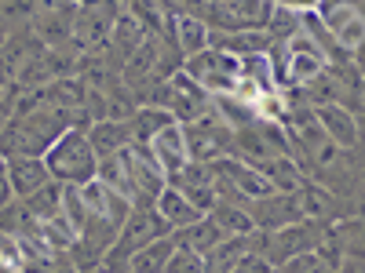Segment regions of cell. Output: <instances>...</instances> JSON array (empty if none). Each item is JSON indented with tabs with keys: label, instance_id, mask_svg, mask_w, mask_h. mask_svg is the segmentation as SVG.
<instances>
[{
	"label": "cell",
	"instance_id": "cell-1",
	"mask_svg": "<svg viewBox=\"0 0 365 273\" xmlns=\"http://www.w3.org/2000/svg\"><path fill=\"white\" fill-rule=\"evenodd\" d=\"M44 164H48L55 182H63V186H84V182H91L99 171V154H96V146H91L88 132L66 128L55 139V146L44 154Z\"/></svg>",
	"mask_w": 365,
	"mask_h": 273
},
{
	"label": "cell",
	"instance_id": "cell-2",
	"mask_svg": "<svg viewBox=\"0 0 365 273\" xmlns=\"http://www.w3.org/2000/svg\"><path fill=\"white\" fill-rule=\"evenodd\" d=\"M63 132H66L63 109H34L29 117H19L15 124L0 135V154H8V157H44Z\"/></svg>",
	"mask_w": 365,
	"mask_h": 273
},
{
	"label": "cell",
	"instance_id": "cell-3",
	"mask_svg": "<svg viewBox=\"0 0 365 273\" xmlns=\"http://www.w3.org/2000/svg\"><path fill=\"white\" fill-rule=\"evenodd\" d=\"M187 73L208 91V95H234L241 87V58L208 44L205 51L187 58Z\"/></svg>",
	"mask_w": 365,
	"mask_h": 273
},
{
	"label": "cell",
	"instance_id": "cell-4",
	"mask_svg": "<svg viewBox=\"0 0 365 273\" xmlns=\"http://www.w3.org/2000/svg\"><path fill=\"white\" fill-rule=\"evenodd\" d=\"M285 66H289V84H314L329 70V55L322 44L311 41L307 29H299L285 41Z\"/></svg>",
	"mask_w": 365,
	"mask_h": 273
},
{
	"label": "cell",
	"instance_id": "cell-5",
	"mask_svg": "<svg viewBox=\"0 0 365 273\" xmlns=\"http://www.w3.org/2000/svg\"><path fill=\"white\" fill-rule=\"evenodd\" d=\"M325 33L340 48L358 51L365 44V15L347 0H332V4H325Z\"/></svg>",
	"mask_w": 365,
	"mask_h": 273
},
{
	"label": "cell",
	"instance_id": "cell-6",
	"mask_svg": "<svg viewBox=\"0 0 365 273\" xmlns=\"http://www.w3.org/2000/svg\"><path fill=\"white\" fill-rule=\"evenodd\" d=\"M150 149H154V161L158 168L168 175V182L190 164V149H187V132H182L179 120H168V124L150 139Z\"/></svg>",
	"mask_w": 365,
	"mask_h": 273
},
{
	"label": "cell",
	"instance_id": "cell-7",
	"mask_svg": "<svg viewBox=\"0 0 365 273\" xmlns=\"http://www.w3.org/2000/svg\"><path fill=\"white\" fill-rule=\"evenodd\" d=\"M4 168H8V186L19 200L34 197L41 186L51 182V171H48L44 157H8Z\"/></svg>",
	"mask_w": 365,
	"mask_h": 273
},
{
	"label": "cell",
	"instance_id": "cell-8",
	"mask_svg": "<svg viewBox=\"0 0 365 273\" xmlns=\"http://www.w3.org/2000/svg\"><path fill=\"white\" fill-rule=\"evenodd\" d=\"M314 117H318V124L325 128V135L336 142L340 149L358 146V120H354V113H351L347 106H340V102H322V106L314 109Z\"/></svg>",
	"mask_w": 365,
	"mask_h": 273
},
{
	"label": "cell",
	"instance_id": "cell-9",
	"mask_svg": "<svg viewBox=\"0 0 365 273\" xmlns=\"http://www.w3.org/2000/svg\"><path fill=\"white\" fill-rule=\"evenodd\" d=\"M158 215L172 226V233L175 230H187V226H194V223H201L205 219V211L194 204V200H187V197H182L175 186H172V182H168V186L161 190V197H158Z\"/></svg>",
	"mask_w": 365,
	"mask_h": 273
},
{
	"label": "cell",
	"instance_id": "cell-10",
	"mask_svg": "<svg viewBox=\"0 0 365 273\" xmlns=\"http://www.w3.org/2000/svg\"><path fill=\"white\" fill-rule=\"evenodd\" d=\"M88 139H91V146H96L99 157H110V154H120V149H128L135 142V128L125 124V120L110 117V120H99V124L88 132Z\"/></svg>",
	"mask_w": 365,
	"mask_h": 273
},
{
	"label": "cell",
	"instance_id": "cell-11",
	"mask_svg": "<svg viewBox=\"0 0 365 273\" xmlns=\"http://www.w3.org/2000/svg\"><path fill=\"white\" fill-rule=\"evenodd\" d=\"M172 252H175V237H172V233L150 240V245H143V248L128 259V273H165Z\"/></svg>",
	"mask_w": 365,
	"mask_h": 273
},
{
	"label": "cell",
	"instance_id": "cell-12",
	"mask_svg": "<svg viewBox=\"0 0 365 273\" xmlns=\"http://www.w3.org/2000/svg\"><path fill=\"white\" fill-rule=\"evenodd\" d=\"M179 245H187V248H194L197 255H208L212 248L220 245V240H227V233H223V226L212 219V215H205L201 223H194V226H187V230H175L172 233Z\"/></svg>",
	"mask_w": 365,
	"mask_h": 273
},
{
	"label": "cell",
	"instance_id": "cell-13",
	"mask_svg": "<svg viewBox=\"0 0 365 273\" xmlns=\"http://www.w3.org/2000/svg\"><path fill=\"white\" fill-rule=\"evenodd\" d=\"M175 22V37H179V48H182V55H197V51H205L208 44H212V29L201 22V18H194V15H179V18H172Z\"/></svg>",
	"mask_w": 365,
	"mask_h": 273
},
{
	"label": "cell",
	"instance_id": "cell-14",
	"mask_svg": "<svg viewBox=\"0 0 365 273\" xmlns=\"http://www.w3.org/2000/svg\"><path fill=\"white\" fill-rule=\"evenodd\" d=\"M208 215L223 226L227 237H249V233H256L252 215H249V211H241V204H216Z\"/></svg>",
	"mask_w": 365,
	"mask_h": 273
},
{
	"label": "cell",
	"instance_id": "cell-15",
	"mask_svg": "<svg viewBox=\"0 0 365 273\" xmlns=\"http://www.w3.org/2000/svg\"><path fill=\"white\" fill-rule=\"evenodd\" d=\"M63 182H48V186H41L34 197H26V208H29V215H34V219H51V215H58V211H63Z\"/></svg>",
	"mask_w": 365,
	"mask_h": 273
},
{
	"label": "cell",
	"instance_id": "cell-16",
	"mask_svg": "<svg viewBox=\"0 0 365 273\" xmlns=\"http://www.w3.org/2000/svg\"><path fill=\"white\" fill-rule=\"evenodd\" d=\"M165 273H205V255H197L194 248H187V245L175 240V252H172Z\"/></svg>",
	"mask_w": 365,
	"mask_h": 273
},
{
	"label": "cell",
	"instance_id": "cell-17",
	"mask_svg": "<svg viewBox=\"0 0 365 273\" xmlns=\"http://www.w3.org/2000/svg\"><path fill=\"white\" fill-rule=\"evenodd\" d=\"M8 200H15V193H11V186H8V168L0 164V208H4Z\"/></svg>",
	"mask_w": 365,
	"mask_h": 273
},
{
	"label": "cell",
	"instance_id": "cell-18",
	"mask_svg": "<svg viewBox=\"0 0 365 273\" xmlns=\"http://www.w3.org/2000/svg\"><path fill=\"white\" fill-rule=\"evenodd\" d=\"M81 273H110V269H106V266L99 262V266H88V269H81Z\"/></svg>",
	"mask_w": 365,
	"mask_h": 273
}]
</instances>
